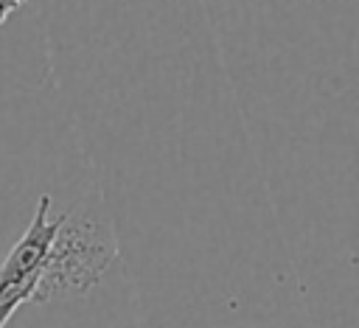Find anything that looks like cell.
Segmentation results:
<instances>
[{
  "label": "cell",
  "instance_id": "6da1fadb",
  "mask_svg": "<svg viewBox=\"0 0 359 328\" xmlns=\"http://www.w3.org/2000/svg\"><path fill=\"white\" fill-rule=\"evenodd\" d=\"M112 258H115V241L109 230L90 216L67 213L50 247L48 266L34 303H48L59 294L87 292L109 269Z\"/></svg>",
  "mask_w": 359,
  "mask_h": 328
},
{
  "label": "cell",
  "instance_id": "7a4b0ae2",
  "mask_svg": "<svg viewBox=\"0 0 359 328\" xmlns=\"http://www.w3.org/2000/svg\"><path fill=\"white\" fill-rule=\"evenodd\" d=\"M65 219L67 213H59L56 219H50V196L42 193L31 224L25 227V233L17 238V244L8 250V255L0 264V328L8 325V320L17 314L20 306L36 300L50 247Z\"/></svg>",
  "mask_w": 359,
  "mask_h": 328
},
{
  "label": "cell",
  "instance_id": "3957f363",
  "mask_svg": "<svg viewBox=\"0 0 359 328\" xmlns=\"http://www.w3.org/2000/svg\"><path fill=\"white\" fill-rule=\"evenodd\" d=\"M22 3H25V0H0V25H3V22L22 6Z\"/></svg>",
  "mask_w": 359,
  "mask_h": 328
}]
</instances>
